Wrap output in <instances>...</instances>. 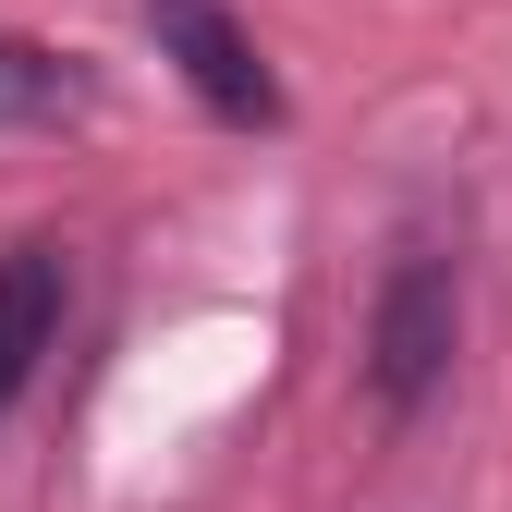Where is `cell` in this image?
I'll return each mask as SVG.
<instances>
[{
    "instance_id": "obj_3",
    "label": "cell",
    "mask_w": 512,
    "mask_h": 512,
    "mask_svg": "<svg viewBox=\"0 0 512 512\" xmlns=\"http://www.w3.org/2000/svg\"><path fill=\"white\" fill-rule=\"evenodd\" d=\"M61 305H74V256H61L49 232L0 244V415H13L37 391V366L61 354Z\"/></svg>"
},
{
    "instance_id": "obj_4",
    "label": "cell",
    "mask_w": 512,
    "mask_h": 512,
    "mask_svg": "<svg viewBox=\"0 0 512 512\" xmlns=\"http://www.w3.org/2000/svg\"><path fill=\"white\" fill-rule=\"evenodd\" d=\"M61 122H86V74L0 25V135H61Z\"/></svg>"
},
{
    "instance_id": "obj_1",
    "label": "cell",
    "mask_w": 512,
    "mask_h": 512,
    "mask_svg": "<svg viewBox=\"0 0 512 512\" xmlns=\"http://www.w3.org/2000/svg\"><path fill=\"white\" fill-rule=\"evenodd\" d=\"M452 354H464V269L439 244H403L378 305H366V391H378V415H427Z\"/></svg>"
},
{
    "instance_id": "obj_2",
    "label": "cell",
    "mask_w": 512,
    "mask_h": 512,
    "mask_svg": "<svg viewBox=\"0 0 512 512\" xmlns=\"http://www.w3.org/2000/svg\"><path fill=\"white\" fill-rule=\"evenodd\" d=\"M159 49L183 61V86H196L220 122H281V86H269V61H256V37L220 13V0H159Z\"/></svg>"
}]
</instances>
